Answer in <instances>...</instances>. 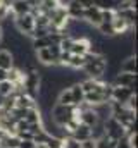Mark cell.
Instances as JSON below:
<instances>
[{"instance_id": "24", "label": "cell", "mask_w": 138, "mask_h": 148, "mask_svg": "<svg viewBox=\"0 0 138 148\" xmlns=\"http://www.w3.org/2000/svg\"><path fill=\"white\" fill-rule=\"evenodd\" d=\"M3 102H5V97L0 93V109H2V105H3Z\"/></svg>"}, {"instance_id": "1", "label": "cell", "mask_w": 138, "mask_h": 148, "mask_svg": "<svg viewBox=\"0 0 138 148\" xmlns=\"http://www.w3.org/2000/svg\"><path fill=\"white\" fill-rule=\"evenodd\" d=\"M102 124H104V134H105L107 138H110V140H114V141H119V140H123V138L126 136V129H124L112 115L107 117Z\"/></svg>"}, {"instance_id": "17", "label": "cell", "mask_w": 138, "mask_h": 148, "mask_svg": "<svg viewBox=\"0 0 138 148\" xmlns=\"http://www.w3.org/2000/svg\"><path fill=\"white\" fill-rule=\"evenodd\" d=\"M17 145H19V138L16 134H7L0 141V148H17Z\"/></svg>"}, {"instance_id": "14", "label": "cell", "mask_w": 138, "mask_h": 148, "mask_svg": "<svg viewBox=\"0 0 138 148\" xmlns=\"http://www.w3.org/2000/svg\"><path fill=\"white\" fill-rule=\"evenodd\" d=\"M116 12V16H119V17H123L130 26H135V23H137V9H133V7H130V9H123V10H114Z\"/></svg>"}, {"instance_id": "3", "label": "cell", "mask_w": 138, "mask_h": 148, "mask_svg": "<svg viewBox=\"0 0 138 148\" xmlns=\"http://www.w3.org/2000/svg\"><path fill=\"white\" fill-rule=\"evenodd\" d=\"M137 95V90L133 88H124V86H112L110 91V102H117V103H128V100L131 97Z\"/></svg>"}, {"instance_id": "9", "label": "cell", "mask_w": 138, "mask_h": 148, "mask_svg": "<svg viewBox=\"0 0 138 148\" xmlns=\"http://www.w3.org/2000/svg\"><path fill=\"white\" fill-rule=\"evenodd\" d=\"M88 47H90V40L88 38L72 40V45L69 48V53H72V55H85L88 52Z\"/></svg>"}, {"instance_id": "20", "label": "cell", "mask_w": 138, "mask_h": 148, "mask_svg": "<svg viewBox=\"0 0 138 148\" xmlns=\"http://www.w3.org/2000/svg\"><path fill=\"white\" fill-rule=\"evenodd\" d=\"M12 14H10V10H9V7H5V5H2L0 3V23L2 21H5L7 17H10Z\"/></svg>"}, {"instance_id": "22", "label": "cell", "mask_w": 138, "mask_h": 148, "mask_svg": "<svg viewBox=\"0 0 138 148\" xmlns=\"http://www.w3.org/2000/svg\"><path fill=\"white\" fill-rule=\"evenodd\" d=\"M17 148H34V141L33 140H19Z\"/></svg>"}, {"instance_id": "5", "label": "cell", "mask_w": 138, "mask_h": 148, "mask_svg": "<svg viewBox=\"0 0 138 148\" xmlns=\"http://www.w3.org/2000/svg\"><path fill=\"white\" fill-rule=\"evenodd\" d=\"M83 21L88 23L92 28H97V26L102 23V10H100L99 7H95V5L86 7L85 12H83Z\"/></svg>"}, {"instance_id": "2", "label": "cell", "mask_w": 138, "mask_h": 148, "mask_svg": "<svg viewBox=\"0 0 138 148\" xmlns=\"http://www.w3.org/2000/svg\"><path fill=\"white\" fill-rule=\"evenodd\" d=\"M14 28L19 35L23 36H30L31 31L34 29V16L30 14H23V16H16L14 17Z\"/></svg>"}, {"instance_id": "7", "label": "cell", "mask_w": 138, "mask_h": 148, "mask_svg": "<svg viewBox=\"0 0 138 148\" xmlns=\"http://www.w3.org/2000/svg\"><path fill=\"white\" fill-rule=\"evenodd\" d=\"M64 7H66V12H68L69 19H74V21H81V19H83L85 7H83L78 0H69Z\"/></svg>"}, {"instance_id": "4", "label": "cell", "mask_w": 138, "mask_h": 148, "mask_svg": "<svg viewBox=\"0 0 138 148\" xmlns=\"http://www.w3.org/2000/svg\"><path fill=\"white\" fill-rule=\"evenodd\" d=\"M112 86H124V88H133L137 90V74H131V73H117L114 76Z\"/></svg>"}, {"instance_id": "25", "label": "cell", "mask_w": 138, "mask_h": 148, "mask_svg": "<svg viewBox=\"0 0 138 148\" xmlns=\"http://www.w3.org/2000/svg\"><path fill=\"white\" fill-rule=\"evenodd\" d=\"M2 38H3V31H2V26H0V43H2Z\"/></svg>"}, {"instance_id": "23", "label": "cell", "mask_w": 138, "mask_h": 148, "mask_svg": "<svg viewBox=\"0 0 138 148\" xmlns=\"http://www.w3.org/2000/svg\"><path fill=\"white\" fill-rule=\"evenodd\" d=\"M5 79H7V71L0 69V81H5Z\"/></svg>"}, {"instance_id": "8", "label": "cell", "mask_w": 138, "mask_h": 148, "mask_svg": "<svg viewBox=\"0 0 138 148\" xmlns=\"http://www.w3.org/2000/svg\"><path fill=\"white\" fill-rule=\"evenodd\" d=\"M10 14L16 17V16H23V14H30L31 12V5L28 0H14L9 7Z\"/></svg>"}, {"instance_id": "11", "label": "cell", "mask_w": 138, "mask_h": 148, "mask_svg": "<svg viewBox=\"0 0 138 148\" xmlns=\"http://www.w3.org/2000/svg\"><path fill=\"white\" fill-rule=\"evenodd\" d=\"M119 73L137 74V55H128L119 62Z\"/></svg>"}, {"instance_id": "18", "label": "cell", "mask_w": 138, "mask_h": 148, "mask_svg": "<svg viewBox=\"0 0 138 148\" xmlns=\"http://www.w3.org/2000/svg\"><path fill=\"white\" fill-rule=\"evenodd\" d=\"M43 145H45L47 148H64V140L48 134V138H47V141H45Z\"/></svg>"}, {"instance_id": "19", "label": "cell", "mask_w": 138, "mask_h": 148, "mask_svg": "<svg viewBox=\"0 0 138 148\" xmlns=\"http://www.w3.org/2000/svg\"><path fill=\"white\" fill-rule=\"evenodd\" d=\"M12 91H14V84H12L9 79H5V81H0V93H2L3 97H9V95H12Z\"/></svg>"}, {"instance_id": "21", "label": "cell", "mask_w": 138, "mask_h": 148, "mask_svg": "<svg viewBox=\"0 0 138 148\" xmlns=\"http://www.w3.org/2000/svg\"><path fill=\"white\" fill-rule=\"evenodd\" d=\"M114 16H116L114 10H102V23H110Z\"/></svg>"}, {"instance_id": "16", "label": "cell", "mask_w": 138, "mask_h": 148, "mask_svg": "<svg viewBox=\"0 0 138 148\" xmlns=\"http://www.w3.org/2000/svg\"><path fill=\"white\" fill-rule=\"evenodd\" d=\"M93 141H95V148H116V145H117V141L107 138L105 134L97 138V140H93Z\"/></svg>"}, {"instance_id": "13", "label": "cell", "mask_w": 138, "mask_h": 148, "mask_svg": "<svg viewBox=\"0 0 138 148\" xmlns=\"http://www.w3.org/2000/svg\"><path fill=\"white\" fill-rule=\"evenodd\" d=\"M14 67V57L10 53V50L7 48H0V69H12Z\"/></svg>"}, {"instance_id": "10", "label": "cell", "mask_w": 138, "mask_h": 148, "mask_svg": "<svg viewBox=\"0 0 138 148\" xmlns=\"http://www.w3.org/2000/svg\"><path fill=\"white\" fill-rule=\"evenodd\" d=\"M69 91H71V97H72V105L74 107H79L85 102V91H83L81 84L79 83H72L69 86Z\"/></svg>"}, {"instance_id": "6", "label": "cell", "mask_w": 138, "mask_h": 148, "mask_svg": "<svg viewBox=\"0 0 138 148\" xmlns=\"http://www.w3.org/2000/svg\"><path fill=\"white\" fill-rule=\"evenodd\" d=\"M69 138L76 140L78 143H83V141H86V140H92V127H88V126H85V124L79 122V124L71 131Z\"/></svg>"}, {"instance_id": "15", "label": "cell", "mask_w": 138, "mask_h": 148, "mask_svg": "<svg viewBox=\"0 0 138 148\" xmlns=\"http://www.w3.org/2000/svg\"><path fill=\"white\" fill-rule=\"evenodd\" d=\"M85 66V57L83 55H72L69 57V62H68V69H72V71H79L83 69Z\"/></svg>"}, {"instance_id": "12", "label": "cell", "mask_w": 138, "mask_h": 148, "mask_svg": "<svg viewBox=\"0 0 138 148\" xmlns=\"http://www.w3.org/2000/svg\"><path fill=\"white\" fill-rule=\"evenodd\" d=\"M14 107H21V109H33V107H38V105H36V100H34V98L28 97L26 93H21V95H17V97H16V100H14Z\"/></svg>"}]
</instances>
